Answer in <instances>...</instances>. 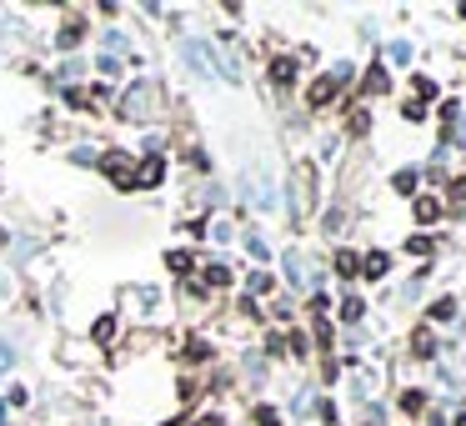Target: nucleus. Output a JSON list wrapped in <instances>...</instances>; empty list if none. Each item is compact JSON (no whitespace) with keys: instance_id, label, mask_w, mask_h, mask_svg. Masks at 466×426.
<instances>
[{"instance_id":"4","label":"nucleus","mask_w":466,"mask_h":426,"mask_svg":"<svg viewBox=\"0 0 466 426\" xmlns=\"http://www.w3.org/2000/svg\"><path fill=\"white\" fill-rule=\"evenodd\" d=\"M105 171L115 176V186H121V191H131V181H136V171H131V161H126V155H110V161H105Z\"/></svg>"},{"instance_id":"6","label":"nucleus","mask_w":466,"mask_h":426,"mask_svg":"<svg viewBox=\"0 0 466 426\" xmlns=\"http://www.w3.org/2000/svg\"><path fill=\"white\" fill-rule=\"evenodd\" d=\"M436 216H441V201H436V196H417V221L431 226Z\"/></svg>"},{"instance_id":"23","label":"nucleus","mask_w":466,"mask_h":426,"mask_svg":"<svg viewBox=\"0 0 466 426\" xmlns=\"http://www.w3.org/2000/svg\"><path fill=\"white\" fill-rule=\"evenodd\" d=\"M412 85H417V95H421V100H431V95H436V85H431V81H426V76H417V81H412Z\"/></svg>"},{"instance_id":"5","label":"nucleus","mask_w":466,"mask_h":426,"mask_svg":"<svg viewBox=\"0 0 466 426\" xmlns=\"http://www.w3.org/2000/svg\"><path fill=\"white\" fill-rule=\"evenodd\" d=\"M161 176H165V161H161V155H151V161H146V166L136 171V181H131V191H136V186H156Z\"/></svg>"},{"instance_id":"17","label":"nucleus","mask_w":466,"mask_h":426,"mask_svg":"<svg viewBox=\"0 0 466 426\" xmlns=\"http://www.w3.org/2000/svg\"><path fill=\"white\" fill-rule=\"evenodd\" d=\"M115 336V316H100V321H95V341H110Z\"/></svg>"},{"instance_id":"1","label":"nucleus","mask_w":466,"mask_h":426,"mask_svg":"<svg viewBox=\"0 0 466 426\" xmlns=\"http://www.w3.org/2000/svg\"><path fill=\"white\" fill-rule=\"evenodd\" d=\"M181 56L196 66V76H221V81H231V76H226V66H221V56H216L206 40H186V45H181Z\"/></svg>"},{"instance_id":"11","label":"nucleus","mask_w":466,"mask_h":426,"mask_svg":"<svg viewBox=\"0 0 466 426\" xmlns=\"http://www.w3.org/2000/svg\"><path fill=\"white\" fill-rule=\"evenodd\" d=\"M386 90H391L386 71H376V66H371V76H366V95H386Z\"/></svg>"},{"instance_id":"22","label":"nucleus","mask_w":466,"mask_h":426,"mask_svg":"<svg viewBox=\"0 0 466 426\" xmlns=\"http://www.w3.org/2000/svg\"><path fill=\"white\" fill-rule=\"evenodd\" d=\"M61 45H66V50L81 45V25H66V30H61Z\"/></svg>"},{"instance_id":"28","label":"nucleus","mask_w":466,"mask_h":426,"mask_svg":"<svg viewBox=\"0 0 466 426\" xmlns=\"http://www.w3.org/2000/svg\"><path fill=\"white\" fill-rule=\"evenodd\" d=\"M0 426H6V406H0Z\"/></svg>"},{"instance_id":"2","label":"nucleus","mask_w":466,"mask_h":426,"mask_svg":"<svg viewBox=\"0 0 466 426\" xmlns=\"http://www.w3.org/2000/svg\"><path fill=\"white\" fill-rule=\"evenodd\" d=\"M151 95H156V85H146V81H141V85H131V90H126V100H121V116H136V121H141V116H151V111H146Z\"/></svg>"},{"instance_id":"24","label":"nucleus","mask_w":466,"mask_h":426,"mask_svg":"<svg viewBox=\"0 0 466 426\" xmlns=\"http://www.w3.org/2000/svg\"><path fill=\"white\" fill-rule=\"evenodd\" d=\"M251 291H271V276L266 271H251Z\"/></svg>"},{"instance_id":"10","label":"nucleus","mask_w":466,"mask_h":426,"mask_svg":"<svg viewBox=\"0 0 466 426\" xmlns=\"http://www.w3.org/2000/svg\"><path fill=\"white\" fill-rule=\"evenodd\" d=\"M271 76H276V85H291V81H296V61H291V56H281V61L271 66Z\"/></svg>"},{"instance_id":"7","label":"nucleus","mask_w":466,"mask_h":426,"mask_svg":"<svg viewBox=\"0 0 466 426\" xmlns=\"http://www.w3.org/2000/svg\"><path fill=\"white\" fill-rule=\"evenodd\" d=\"M336 276H361V256L356 251H336Z\"/></svg>"},{"instance_id":"19","label":"nucleus","mask_w":466,"mask_h":426,"mask_svg":"<svg viewBox=\"0 0 466 426\" xmlns=\"http://www.w3.org/2000/svg\"><path fill=\"white\" fill-rule=\"evenodd\" d=\"M170 271H191V251H170Z\"/></svg>"},{"instance_id":"9","label":"nucleus","mask_w":466,"mask_h":426,"mask_svg":"<svg viewBox=\"0 0 466 426\" xmlns=\"http://www.w3.org/2000/svg\"><path fill=\"white\" fill-rule=\"evenodd\" d=\"M336 90H341V85H336V81H331V76H321V81H316V85H311V105H326V100H331V95H336Z\"/></svg>"},{"instance_id":"27","label":"nucleus","mask_w":466,"mask_h":426,"mask_svg":"<svg viewBox=\"0 0 466 426\" xmlns=\"http://www.w3.org/2000/svg\"><path fill=\"white\" fill-rule=\"evenodd\" d=\"M451 196H456V206H466V181H456V186H451Z\"/></svg>"},{"instance_id":"21","label":"nucleus","mask_w":466,"mask_h":426,"mask_svg":"<svg viewBox=\"0 0 466 426\" xmlns=\"http://www.w3.org/2000/svg\"><path fill=\"white\" fill-rule=\"evenodd\" d=\"M421 406H426L421 391H406V396H401V411H421Z\"/></svg>"},{"instance_id":"3","label":"nucleus","mask_w":466,"mask_h":426,"mask_svg":"<svg viewBox=\"0 0 466 426\" xmlns=\"http://www.w3.org/2000/svg\"><path fill=\"white\" fill-rule=\"evenodd\" d=\"M311 206V166H296V201H291V216H301Z\"/></svg>"},{"instance_id":"15","label":"nucleus","mask_w":466,"mask_h":426,"mask_svg":"<svg viewBox=\"0 0 466 426\" xmlns=\"http://www.w3.org/2000/svg\"><path fill=\"white\" fill-rule=\"evenodd\" d=\"M417 181H421L417 171H396V191H406V196H412V191H417Z\"/></svg>"},{"instance_id":"8","label":"nucleus","mask_w":466,"mask_h":426,"mask_svg":"<svg viewBox=\"0 0 466 426\" xmlns=\"http://www.w3.org/2000/svg\"><path fill=\"white\" fill-rule=\"evenodd\" d=\"M361 276H386V251H371V256H361Z\"/></svg>"},{"instance_id":"18","label":"nucleus","mask_w":466,"mask_h":426,"mask_svg":"<svg viewBox=\"0 0 466 426\" xmlns=\"http://www.w3.org/2000/svg\"><path fill=\"white\" fill-rule=\"evenodd\" d=\"M406 251H412V256H431V236H412V241H406Z\"/></svg>"},{"instance_id":"20","label":"nucleus","mask_w":466,"mask_h":426,"mask_svg":"<svg viewBox=\"0 0 466 426\" xmlns=\"http://www.w3.org/2000/svg\"><path fill=\"white\" fill-rule=\"evenodd\" d=\"M391 61H396V66H406V61H412V45L396 40V45H391Z\"/></svg>"},{"instance_id":"13","label":"nucleus","mask_w":466,"mask_h":426,"mask_svg":"<svg viewBox=\"0 0 466 426\" xmlns=\"http://www.w3.org/2000/svg\"><path fill=\"white\" fill-rule=\"evenodd\" d=\"M361 311H366L361 296H346V301H341V316H346V321H361Z\"/></svg>"},{"instance_id":"16","label":"nucleus","mask_w":466,"mask_h":426,"mask_svg":"<svg viewBox=\"0 0 466 426\" xmlns=\"http://www.w3.org/2000/svg\"><path fill=\"white\" fill-rule=\"evenodd\" d=\"M206 281H211V286H226V281H231V266H221V261H216L211 271H206Z\"/></svg>"},{"instance_id":"12","label":"nucleus","mask_w":466,"mask_h":426,"mask_svg":"<svg viewBox=\"0 0 466 426\" xmlns=\"http://www.w3.org/2000/svg\"><path fill=\"white\" fill-rule=\"evenodd\" d=\"M431 321H456V301H451V296H441V301L431 306Z\"/></svg>"},{"instance_id":"25","label":"nucleus","mask_w":466,"mask_h":426,"mask_svg":"<svg viewBox=\"0 0 466 426\" xmlns=\"http://www.w3.org/2000/svg\"><path fill=\"white\" fill-rule=\"evenodd\" d=\"M417 356H436V351H431V336H426V331H417Z\"/></svg>"},{"instance_id":"26","label":"nucleus","mask_w":466,"mask_h":426,"mask_svg":"<svg viewBox=\"0 0 466 426\" xmlns=\"http://www.w3.org/2000/svg\"><path fill=\"white\" fill-rule=\"evenodd\" d=\"M256 421H261V426H281V421H276V411H271V406H261V411H256Z\"/></svg>"},{"instance_id":"14","label":"nucleus","mask_w":466,"mask_h":426,"mask_svg":"<svg viewBox=\"0 0 466 426\" xmlns=\"http://www.w3.org/2000/svg\"><path fill=\"white\" fill-rule=\"evenodd\" d=\"M16 366V346L6 341V336H0V377H6V371Z\"/></svg>"}]
</instances>
